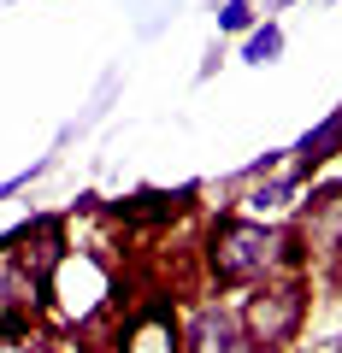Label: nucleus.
I'll return each instance as SVG.
<instances>
[{
	"instance_id": "1",
	"label": "nucleus",
	"mask_w": 342,
	"mask_h": 353,
	"mask_svg": "<svg viewBox=\"0 0 342 353\" xmlns=\"http://www.w3.org/2000/svg\"><path fill=\"white\" fill-rule=\"evenodd\" d=\"M201 265L218 289H260L272 277H289L307 265L301 230L283 224H254V218H218L201 241Z\"/></svg>"
},
{
	"instance_id": "2",
	"label": "nucleus",
	"mask_w": 342,
	"mask_h": 353,
	"mask_svg": "<svg viewBox=\"0 0 342 353\" xmlns=\"http://www.w3.org/2000/svg\"><path fill=\"white\" fill-rule=\"evenodd\" d=\"M118 271L101 248H77L65 241V253L53 259V271L41 277V312L59 330H89L101 312L118 306Z\"/></svg>"
},
{
	"instance_id": "3",
	"label": "nucleus",
	"mask_w": 342,
	"mask_h": 353,
	"mask_svg": "<svg viewBox=\"0 0 342 353\" xmlns=\"http://www.w3.org/2000/svg\"><path fill=\"white\" fill-rule=\"evenodd\" d=\"M307 306H313V283H307V271H289V277H272L260 289H248L236 318H242V336L254 341V353H289L301 341Z\"/></svg>"
},
{
	"instance_id": "4",
	"label": "nucleus",
	"mask_w": 342,
	"mask_h": 353,
	"mask_svg": "<svg viewBox=\"0 0 342 353\" xmlns=\"http://www.w3.org/2000/svg\"><path fill=\"white\" fill-rule=\"evenodd\" d=\"M301 194H307V183H301V171H283V176H248V189H242V201H236V218H254V224H283L289 230L295 218H301Z\"/></svg>"
},
{
	"instance_id": "5",
	"label": "nucleus",
	"mask_w": 342,
	"mask_h": 353,
	"mask_svg": "<svg viewBox=\"0 0 342 353\" xmlns=\"http://www.w3.org/2000/svg\"><path fill=\"white\" fill-rule=\"evenodd\" d=\"M113 347L118 353H183V318H178V306L165 301V294H153V301L118 330Z\"/></svg>"
},
{
	"instance_id": "6",
	"label": "nucleus",
	"mask_w": 342,
	"mask_h": 353,
	"mask_svg": "<svg viewBox=\"0 0 342 353\" xmlns=\"http://www.w3.org/2000/svg\"><path fill=\"white\" fill-rule=\"evenodd\" d=\"M36 306H41V283L24 271V259H18V253H0V341L30 336Z\"/></svg>"
},
{
	"instance_id": "7",
	"label": "nucleus",
	"mask_w": 342,
	"mask_h": 353,
	"mask_svg": "<svg viewBox=\"0 0 342 353\" xmlns=\"http://www.w3.org/2000/svg\"><path fill=\"white\" fill-rule=\"evenodd\" d=\"M183 353H254V341L242 336V318L218 301H201L183 318Z\"/></svg>"
},
{
	"instance_id": "8",
	"label": "nucleus",
	"mask_w": 342,
	"mask_h": 353,
	"mask_svg": "<svg viewBox=\"0 0 342 353\" xmlns=\"http://www.w3.org/2000/svg\"><path fill=\"white\" fill-rule=\"evenodd\" d=\"M189 201H195V189H178V194H130V201H118L113 206V218L118 224H171V218H183L189 212Z\"/></svg>"
},
{
	"instance_id": "9",
	"label": "nucleus",
	"mask_w": 342,
	"mask_h": 353,
	"mask_svg": "<svg viewBox=\"0 0 342 353\" xmlns=\"http://www.w3.org/2000/svg\"><path fill=\"white\" fill-rule=\"evenodd\" d=\"M301 336H307L301 353H342V294H313Z\"/></svg>"
},
{
	"instance_id": "10",
	"label": "nucleus",
	"mask_w": 342,
	"mask_h": 353,
	"mask_svg": "<svg viewBox=\"0 0 342 353\" xmlns=\"http://www.w3.org/2000/svg\"><path fill=\"white\" fill-rule=\"evenodd\" d=\"M330 153H342V112L330 118V124H319V130H307V136H301V148H295V171H301V176L319 171Z\"/></svg>"
},
{
	"instance_id": "11",
	"label": "nucleus",
	"mask_w": 342,
	"mask_h": 353,
	"mask_svg": "<svg viewBox=\"0 0 342 353\" xmlns=\"http://www.w3.org/2000/svg\"><path fill=\"white\" fill-rule=\"evenodd\" d=\"M278 53H283V30L272 24V18L248 30V41H242V59H248V65H272Z\"/></svg>"
},
{
	"instance_id": "12",
	"label": "nucleus",
	"mask_w": 342,
	"mask_h": 353,
	"mask_svg": "<svg viewBox=\"0 0 342 353\" xmlns=\"http://www.w3.org/2000/svg\"><path fill=\"white\" fill-rule=\"evenodd\" d=\"M218 30H254V6H248V0H225Z\"/></svg>"
},
{
	"instance_id": "13",
	"label": "nucleus",
	"mask_w": 342,
	"mask_h": 353,
	"mask_svg": "<svg viewBox=\"0 0 342 353\" xmlns=\"http://www.w3.org/2000/svg\"><path fill=\"white\" fill-rule=\"evenodd\" d=\"M330 277H336V294H342V248L330 253Z\"/></svg>"
},
{
	"instance_id": "14",
	"label": "nucleus",
	"mask_w": 342,
	"mask_h": 353,
	"mask_svg": "<svg viewBox=\"0 0 342 353\" xmlns=\"http://www.w3.org/2000/svg\"><path fill=\"white\" fill-rule=\"evenodd\" d=\"M24 183H30V176H12V183H0V201H6V194H18Z\"/></svg>"
},
{
	"instance_id": "15",
	"label": "nucleus",
	"mask_w": 342,
	"mask_h": 353,
	"mask_svg": "<svg viewBox=\"0 0 342 353\" xmlns=\"http://www.w3.org/2000/svg\"><path fill=\"white\" fill-rule=\"evenodd\" d=\"M95 353H118V347H113V341H101V347H95Z\"/></svg>"
}]
</instances>
